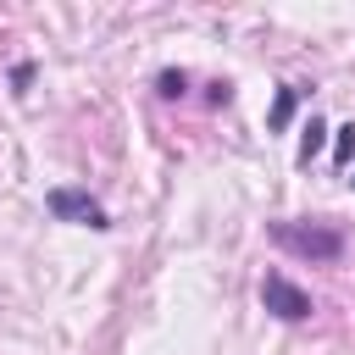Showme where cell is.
I'll list each match as a JSON object with an SVG mask.
<instances>
[{
    "instance_id": "6da1fadb",
    "label": "cell",
    "mask_w": 355,
    "mask_h": 355,
    "mask_svg": "<svg viewBox=\"0 0 355 355\" xmlns=\"http://www.w3.org/2000/svg\"><path fill=\"white\" fill-rule=\"evenodd\" d=\"M272 239L283 244V250H294V255H305V261H338L344 255V233L338 227H327V222H272Z\"/></svg>"
},
{
    "instance_id": "7a4b0ae2",
    "label": "cell",
    "mask_w": 355,
    "mask_h": 355,
    "mask_svg": "<svg viewBox=\"0 0 355 355\" xmlns=\"http://www.w3.org/2000/svg\"><path fill=\"white\" fill-rule=\"evenodd\" d=\"M261 305L272 311V316H283V322H305L316 305H311V294L300 288V283H288L283 272H266L261 277Z\"/></svg>"
},
{
    "instance_id": "3957f363",
    "label": "cell",
    "mask_w": 355,
    "mask_h": 355,
    "mask_svg": "<svg viewBox=\"0 0 355 355\" xmlns=\"http://www.w3.org/2000/svg\"><path fill=\"white\" fill-rule=\"evenodd\" d=\"M44 205H50V216H55V222H78V227H111V222H105V211H100V200H89L83 189H50V194H44Z\"/></svg>"
},
{
    "instance_id": "277c9868",
    "label": "cell",
    "mask_w": 355,
    "mask_h": 355,
    "mask_svg": "<svg viewBox=\"0 0 355 355\" xmlns=\"http://www.w3.org/2000/svg\"><path fill=\"white\" fill-rule=\"evenodd\" d=\"M322 144H327V128L311 116V128H305V144H300V161L311 166V155H322Z\"/></svg>"
},
{
    "instance_id": "5b68a950",
    "label": "cell",
    "mask_w": 355,
    "mask_h": 355,
    "mask_svg": "<svg viewBox=\"0 0 355 355\" xmlns=\"http://www.w3.org/2000/svg\"><path fill=\"white\" fill-rule=\"evenodd\" d=\"M294 116V89H277V105H272V128H283Z\"/></svg>"
},
{
    "instance_id": "8992f818",
    "label": "cell",
    "mask_w": 355,
    "mask_h": 355,
    "mask_svg": "<svg viewBox=\"0 0 355 355\" xmlns=\"http://www.w3.org/2000/svg\"><path fill=\"white\" fill-rule=\"evenodd\" d=\"M333 155H338V166H349V155H355V128H338V139H333Z\"/></svg>"
},
{
    "instance_id": "52a82bcc",
    "label": "cell",
    "mask_w": 355,
    "mask_h": 355,
    "mask_svg": "<svg viewBox=\"0 0 355 355\" xmlns=\"http://www.w3.org/2000/svg\"><path fill=\"white\" fill-rule=\"evenodd\" d=\"M183 89H189V72H161V94L166 100H178Z\"/></svg>"
},
{
    "instance_id": "ba28073f",
    "label": "cell",
    "mask_w": 355,
    "mask_h": 355,
    "mask_svg": "<svg viewBox=\"0 0 355 355\" xmlns=\"http://www.w3.org/2000/svg\"><path fill=\"white\" fill-rule=\"evenodd\" d=\"M349 183H355V178H349Z\"/></svg>"
}]
</instances>
